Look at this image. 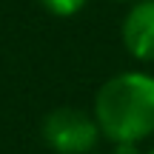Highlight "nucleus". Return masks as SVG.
Wrapping results in <instances>:
<instances>
[{"mask_svg":"<svg viewBox=\"0 0 154 154\" xmlns=\"http://www.w3.org/2000/svg\"><path fill=\"white\" fill-rule=\"evenodd\" d=\"M123 43L137 60H154V0H137L123 20Z\"/></svg>","mask_w":154,"mask_h":154,"instance_id":"7ed1b4c3","label":"nucleus"},{"mask_svg":"<svg viewBox=\"0 0 154 154\" xmlns=\"http://www.w3.org/2000/svg\"><path fill=\"white\" fill-rule=\"evenodd\" d=\"M94 120L114 143H140L154 131V77L143 72L117 74L97 91Z\"/></svg>","mask_w":154,"mask_h":154,"instance_id":"f257e3e1","label":"nucleus"},{"mask_svg":"<svg viewBox=\"0 0 154 154\" xmlns=\"http://www.w3.org/2000/svg\"><path fill=\"white\" fill-rule=\"evenodd\" d=\"M40 3H43L46 11H51L57 17H72L86 6V0H40Z\"/></svg>","mask_w":154,"mask_h":154,"instance_id":"20e7f679","label":"nucleus"},{"mask_svg":"<svg viewBox=\"0 0 154 154\" xmlns=\"http://www.w3.org/2000/svg\"><path fill=\"white\" fill-rule=\"evenodd\" d=\"M100 126L77 109H57L43 120V140L60 154H86L97 143Z\"/></svg>","mask_w":154,"mask_h":154,"instance_id":"f03ea898","label":"nucleus"},{"mask_svg":"<svg viewBox=\"0 0 154 154\" xmlns=\"http://www.w3.org/2000/svg\"><path fill=\"white\" fill-rule=\"evenodd\" d=\"M114 154H143V151L137 149V143H117Z\"/></svg>","mask_w":154,"mask_h":154,"instance_id":"39448f33","label":"nucleus"},{"mask_svg":"<svg viewBox=\"0 0 154 154\" xmlns=\"http://www.w3.org/2000/svg\"><path fill=\"white\" fill-rule=\"evenodd\" d=\"M149 154H154V151H149Z\"/></svg>","mask_w":154,"mask_h":154,"instance_id":"423d86ee","label":"nucleus"}]
</instances>
